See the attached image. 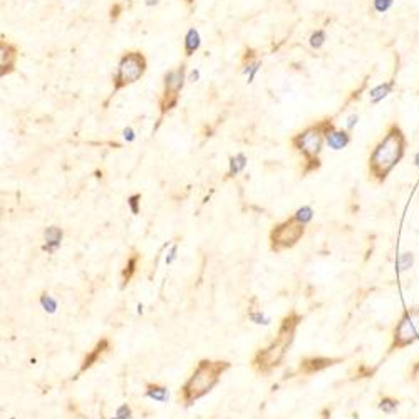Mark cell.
I'll list each match as a JSON object with an SVG mask.
<instances>
[{
  "instance_id": "obj_1",
  "label": "cell",
  "mask_w": 419,
  "mask_h": 419,
  "mask_svg": "<svg viewBox=\"0 0 419 419\" xmlns=\"http://www.w3.org/2000/svg\"><path fill=\"white\" fill-rule=\"evenodd\" d=\"M300 321L302 317L297 312H290L289 316L284 317L282 324H280L278 334L273 342L268 347H265V349L258 351L255 357H253V367H255L258 372L267 374L282 364L287 351H289L292 340H294L297 325L300 324Z\"/></svg>"
},
{
  "instance_id": "obj_2",
  "label": "cell",
  "mask_w": 419,
  "mask_h": 419,
  "mask_svg": "<svg viewBox=\"0 0 419 419\" xmlns=\"http://www.w3.org/2000/svg\"><path fill=\"white\" fill-rule=\"evenodd\" d=\"M228 367L230 362L227 361H200L195 372L191 374V377L181 388L180 399L183 401V404L190 406L195 401L203 398L205 394H208L218 384L222 374Z\"/></svg>"
},
{
  "instance_id": "obj_3",
  "label": "cell",
  "mask_w": 419,
  "mask_h": 419,
  "mask_svg": "<svg viewBox=\"0 0 419 419\" xmlns=\"http://www.w3.org/2000/svg\"><path fill=\"white\" fill-rule=\"evenodd\" d=\"M404 134L398 126H393L384 139L376 146L369 159V169L377 181H384L404 154Z\"/></svg>"
},
{
  "instance_id": "obj_4",
  "label": "cell",
  "mask_w": 419,
  "mask_h": 419,
  "mask_svg": "<svg viewBox=\"0 0 419 419\" xmlns=\"http://www.w3.org/2000/svg\"><path fill=\"white\" fill-rule=\"evenodd\" d=\"M334 128L332 121L324 119L321 123L310 126L305 131H302L297 136L292 137V146L299 151L302 156L305 158V169L304 173L307 174L308 171H313L321 166V161H319V154L322 151V145L325 141V134L329 133L330 129Z\"/></svg>"
},
{
  "instance_id": "obj_5",
  "label": "cell",
  "mask_w": 419,
  "mask_h": 419,
  "mask_svg": "<svg viewBox=\"0 0 419 419\" xmlns=\"http://www.w3.org/2000/svg\"><path fill=\"white\" fill-rule=\"evenodd\" d=\"M146 57L141 52L133 51L126 52L123 57L119 59L118 71L114 76V92H118L123 87L134 84L136 81H139L146 73Z\"/></svg>"
},
{
  "instance_id": "obj_6",
  "label": "cell",
  "mask_w": 419,
  "mask_h": 419,
  "mask_svg": "<svg viewBox=\"0 0 419 419\" xmlns=\"http://www.w3.org/2000/svg\"><path fill=\"white\" fill-rule=\"evenodd\" d=\"M305 233V225L300 223L295 217L285 220L284 223L277 225L270 233V247L273 252H282L292 248Z\"/></svg>"
},
{
  "instance_id": "obj_7",
  "label": "cell",
  "mask_w": 419,
  "mask_h": 419,
  "mask_svg": "<svg viewBox=\"0 0 419 419\" xmlns=\"http://www.w3.org/2000/svg\"><path fill=\"white\" fill-rule=\"evenodd\" d=\"M185 86V65H180L178 69H173L166 73L164 76V91L159 101V111H161V118L166 113H169L178 102V96L181 89Z\"/></svg>"
},
{
  "instance_id": "obj_8",
  "label": "cell",
  "mask_w": 419,
  "mask_h": 419,
  "mask_svg": "<svg viewBox=\"0 0 419 419\" xmlns=\"http://www.w3.org/2000/svg\"><path fill=\"white\" fill-rule=\"evenodd\" d=\"M419 337V308H412L411 312H406L401 319L398 327L394 330V344L393 347H404L414 342Z\"/></svg>"
},
{
  "instance_id": "obj_9",
  "label": "cell",
  "mask_w": 419,
  "mask_h": 419,
  "mask_svg": "<svg viewBox=\"0 0 419 419\" xmlns=\"http://www.w3.org/2000/svg\"><path fill=\"white\" fill-rule=\"evenodd\" d=\"M15 60H17V49H15L12 44L2 42L0 44V74L5 76L9 73H12L15 67Z\"/></svg>"
},
{
  "instance_id": "obj_10",
  "label": "cell",
  "mask_w": 419,
  "mask_h": 419,
  "mask_svg": "<svg viewBox=\"0 0 419 419\" xmlns=\"http://www.w3.org/2000/svg\"><path fill=\"white\" fill-rule=\"evenodd\" d=\"M337 362V359H327V357H312V359H304L300 362L299 371L302 374H313L319 371H324L325 367L332 366V364Z\"/></svg>"
},
{
  "instance_id": "obj_11",
  "label": "cell",
  "mask_w": 419,
  "mask_h": 419,
  "mask_svg": "<svg viewBox=\"0 0 419 419\" xmlns=\"http://www.w3.org/2000/svg\"><path fill=\"white\" fill-rule=\"evenodd\" d=\"M325 143H327V146L330 150L334 151H339V150H344V148L351 143V136L347 131H337V129H330L327 134H325Z\"/></svg>"
},
{
  "instance_id": "obj_12",
  "label": "cell",
  "mask_w": 419,
  "mask_h": 419,
  "mask_svg": "<svg viewBox=\"0 0 419 419\" xmlns=\"http://www.w3.org/2000/svg\"><path fill=\"white\" fill-rule=\"evenodd\" d=\"M200 46H201L200 32L191 27V29H188V32H186V36H185V54H186V57L193 56V54L200 49Z\"/></svg>"
},
{
  "instance_id": "obj_13",
  "label": "cell",
  "mask_w": 419,
  "mask_h": 419,
  "mask_svg": "<svg viewBox=\"0 0 419 419\" xmlns=\"http://www.w3.org/2000/svg\"><path fill=\"white\" fill-rule=\"evenodd\" d=\"M108 349H109V340L108 339H102L101 342H97V345L94 347V351H92L91 354L86 356V359H84V362H82V366H81V371H86V369H89L92 364H94Z\"/></svg>"
},
{
  "instance_id": "obj_14",
  "label": "cell",
  "mask_w": 419,
  "mask_h": 419,
  "mask_svg": "<svg viewBox=\"0 0 419 419\" xmlns=\"http://www.w3.org/2000/svg\"><path fill=\"white\" fill-rule=\"evenodd\" d=\"M44 236H46V247H44V250L54 252L60 245V240H62V230L57 227H49Z\"/></svg>"
},
{
  "instance_id": "obj_15",
  "label": "cell",
  "mask_w": 419,
  "mask_h": 419,
  "mask_svg": "<svg viewBox=\"0 0 419 419\" xmlns=\"http://www.w3.org/2000/svg\"><path fill=\"white\" fill-rule=\"evenodd\" d=\"M393 86L394 82H384V84H379L374 87V89H371V92H369L371 102L376 104L379 101H382L384 97H388V94H391V91H393Z\"/></svg>"
},
{
  "instance_id": "obj_16",
  "label": "cell",
  "mask_w": 419,
  "mask_h": 419,
  "mask_svg": "<svg viewBox=\"0 0 419 419\" xmlns=\"http://www.w3.org/2000/svg\"><path fill=\"white\" fill-rule=\"evenodd\" d=\"M146 394L148 398H151L154 401L159 402H166L168 401V389L164 386H158V384H148L146 386Z\"/></svg>"
},
{
  "instance_id": "obj_17",
  "label": "cell",
  "mask_w": 419,
  "mask_h": 419,
  "mask_svg": "<svg viewBox=\"0 0 419 419\" xmlns=\"http://www.w3.org/2000/svg\"><path fill=\"white\" fill-rule=\"evenodd\" d=\"M247 166V158H245V154H236V156H233L230 159V169H228V176H235V174H238L241 173L245 169Z\"/></svg>"
},
{
  "instance_id": "obj_18",
  "label": "cell",
  "mask_w": 419,
  "mask_h": 419,
  "mask_svg": "<svg viewBox=\"0 0 419 419\" xmlns=\"http://www.w3.org/2000/svg\"><path fill=\"white\" fill-rule=\"evenodd\" d=\"M136 263H137V255L134 253V255L128 260V265H126V268L123 270V285L128 284L131 280V277H133V273L136 272Z\"/></svg>"
},
{
  "instance_id": "obj_19",
  "label": "cell",
  "mask_w": 419,
  "mask_h": 419,
  "mask_svg": "<svg viewBox=\"0 0 419 419\" xmlns=\"http://www.w3.org/2000/svg\"><path fill=\"white\" fill-rule=\"evenodd\" d=\"M325 41H327V36H325V32L324 30H316L313 34L310 36V39H308V44H310V47L312 49H321Z\"/></svg>"
},
{
  "instance_id": "obj_20",
  "label": "cell",
  "mask_w": 419,
  "mask_h": 419,
  "mask_svg": "<svg viewBox=\"0 0 419 419\" xmlns=\"http://www.w3.org/2000/svg\"><path fill=\"white\" fill-rule=\"evenodd\" d=\"M294 217H295L297 220H299L300 223L307 225V223L312 220V217H313V212H312V208H310V206H302L300 209H297V213L294 215Z\"/></svg>"
},
{
  "instance_id": "obj_21",
  "label": "cell",
  "mask_w": 419,
  "mask_h": 419,
  "mask_svg": "<svg viewBox=\"0 0 419 419\" xmlns=\"http://www.w3.org/2000/svg\"><path fill=\"white\" fill-rule=\"evenodd\" d=\"M379 409L386 412V414H393V412L398 409V401L391 399V398H384L381 402H379Z\"/></svg>"
},
{
  "instance_id": "obj_22",
  "label": "cell",
  "mask_w": 419,
  "mask_h": 419,
  "mask_svg": "<svg viewBox=\"0 0 419 419\" xmlns=\"http://www.w3.org/2000/svg\"><path fill=\"white\" fill-rule=\"evenodd\" d=\"M262 67V60H257V62H250L247 65V69H245V74H247V82L250 84V82H253V79H255V76L257 73L260 71Z\"/></svg>"
},
{
  "instance_id": "obj_23",
  "label": "cell",
  "mask_w": 419,
  "mask_h": 419,
  "mask_svg": "<svg viewBox=\"0 0 419 419\" xmlns=\"http://www.w3.org/2000/svg\"><path fill=\"white\" fill-rule=\"evenodd\" d=\"M412 263H414V257H412V253H401L399 255V260H398V265L399 268L404 272V270L407 268H411L412 267Z\"/></svg>"
},
{
  "instance_id": "obj_24",
  "label": "cell",
  "mask_w": 419,
  "mask_h": 419,
  "mask_svg": "<svg viewBox=\"0 0 419 419\" xmlns=\"http://www.w3.org/2000/svg\"><path fill=\"white\" fill-rule=\"evenodd\" d=\"M41 304H42V307H44V310L46 312H56V308H57V304H56V300L52 299L51 295H47V294H44L42 297H41Z\"/></svg>"
},
{
  "instance_id": "obj_25",
  "label": "cell",
  "mask_w": 419,
  "mask_h": 419,
  "mask_svg": "<svg viewBox=\"0 0 419 419\" xmlns=\"http://www.w3.org/2000/svg\"><path fill=\"white\" fill-rule=\"evenodd\" d=\"M394 0H374V9L377 10L379 14H384L393 7Z\"/></svg>"
},
{
  "instance_id": "obj_26",
  "label": "cell",
  "mask_w": 419,
  "mask_h": 419,
  "mask_svg": "<svg viewBox=\"0 0 419 419\" xmlns=\"http://www.w3.org/2000/svg\"><path fill=\"white\" fill-rule=\"evenodd\" d=\"M139 200H141V195H133L128 200V203H129V206H131V212H133L134 215H137L139 213V208H137V203H139Z\"/></svg>"
},
{
  "instance_id": "obj_27",
  "label": "cell",
  "mask_w": 419,
  "mask_h": 419,
  "mask_svg": "<svg viewBox=\"0 0 419 419\" xmlns=\"http://www.w3.org/2000/svg\"><path fill=\"white\" fill-rule=\"evenodd\" d=\"M116 416H119V417H123V419H129L131 417V409H129V406L128 404H123L118 409V412H116Z\"/></svg>"
},
{
  "instance_id": "obj_28",
  "label": "cell",
  "mask_w": 419,
  "mask_h": 419,
  "mask_svg": "<svg viewBox=\"0 0 419 419\" xmlns=\"http://www.w3.org/2000/svg\"><path fill=\"white\" fill-rule=\"evenodd\" d=\"M250 319L255 324H268V319H265L262 313H250Z\"/></svg>"
},
{
  "instance_id": "obj_29",
  "label": "cell",
  "mask_w": 419,
  "mask_h": 419,
  "mask_svg": "<svg viewBox=\"0 0 419 419\" xmlns=\"http://www.w3.org/2000/svg\"><path fill=\"white\" fill-rule=\"evenodd\" d=\"M357 119H359V116H357V114L349 116V118H347V123H345L347 129H352V128H354V126L357 124Z\"/></svg>"
},
{
  "instance_id": "obj_30",
  "label": "cell",
  "mask_w": 419,
  "mask_h": 419,
  "mask_svg": "<svg viewBox=\"0 0 419 419\" xmlns=\"http://www.w3.org/2000/svg\"><path fill=\"white\" fill-rule=\"evenodd\" d=\"M123 134H124V139L129 141V143L134 141V137H136V136H134V131L131 129V128H126V129L123 131Z\"/></svg>"
},
{
  "instance_id": "obj_31",
  "label": "cell",
  "mask_w": 419,
  "mask_h": 419,
  "mask_svg": "<svg viewBox=\"0 0 419 419\" xmlns=\"http://www.w3.org/2000/svg\"><path fill=\"white\" fill-rule=\"evenodd\" d=\"M188 81H191V82H198V81H200V71H198V69L193 71V73L190 74V77H188Z\"/></svg>"
},
{
  "instance_id": "obj_32",
  "label": "cell",
  "mask_w": 419,
  "mask_h": 419,
  "mask_svg": "<svg viewBox=\"0 0 419 419\" xmlns=\"http://www.w3.org/2000/svg\"><path fill=\"white\" fill-rule=\"evenodd\" d=\"M111 12H113V14H111V17H113V19H116V17H118V15H119V12H121V5H116V7H113Z\"/></svg>"
},
{
  "instance_id": "obj_33",
  "label": "cell",
  "mask_w": 419,
  "mask_h": 419,
  "mask_svg": "<svg viewBox=\"0 0 419 419\" xmlns=\"http://www.w3.org/2000/svg\"><path fill=\"white\" fill-rule=\"evenodd\" d=\"M145 4L148 5V7H153V5H158L159 4V0H146Z\"/></svg>"
},
{
  "instance_id": "obj_34",
  "label": "cell",
  "mask_w": 419,
  "mask_h": 419,
  "mask_svg": "<svg viewBox=\"0 0 419 419\" xmlns=\"http://www.w3.org/2000/svg\"><path fill=\"white\" fill-rule=\"evenodd\" d=\"M174 253H176V245H174V247L171 248V253H169V258H168V263H169V262H171V260H173V258H174Z\"/></svg>"
},
{
  "instance_id": "obj_35",
  "label": "cell",
  "mask_w": 419,
  "mask_h": 419,
  "mask_svg": "<svg viewBox=\"0 0 419 419\" xmlns=\"http://www.w3.org/2000/svg\"><path fill=\"white\" fill-rule=\"evenodd\" d=\"M414 161H416V166L419 168V153L416 154V158H414Z\"/></svg>"
},
{
  "instance_id": "obj_36",
  "label": "cell",
  "mask_w": 419,
  "mask_h": 419,
  "mask_svg": "<svg viewBox=\"0 0 419 419\" xmlns=\"http://www.w3.org/2000/svg\"><path fill=\"white\" fill-rule=\"evenodd\" d=\"M186 2H188V4H193V2H195V0H186Z\"/></svg>"
},
{
  "instance_id": "obj_37",
  "label": "cell",
  "mask_w": 419,
  "mask_h": 419,
  "mask_svg": "<svg viewBox=\"0 0 419 419\" xmlns=\"http://www.w3.org/2000/svg\"><path fill=\"white\" fill-rule=\"evenodd\" d=\"M114 419H123V417H119V416H114Z\"/></svg>"
}]
</instances>
